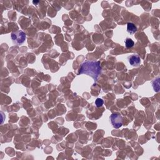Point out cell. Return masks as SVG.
Returning a JSON list of instances; mask_svg holds the SVG:
<instances>
[{
	"mask_svg": "<svg viewBox=\"0 0 160 160\" xmlns=\"http://www.w3.org/2000/svg\"><path fill=\"white\" fill-rule=\"evenodd\" d=\"M101 72V67L100 61H86L81 65L78 74L79 75L85 74V75L92 77L96 81Z\"/></svg>",
	"mask_w": 160,
	"mask_h": 160,
	"instance_id": "6da1fadb",
	"label": "cell"
},
{
	"mask_svg": "<svg viewBox=\"0 0 160 160\" xmlns=\"http://www.w3.org/2000/svg\"><path fill=\"white\" fill-rule=\"evenodd\" d=\"M103 103H104L103 100L102 99H101V98H97L96 100L95 101V104L98 108H100L101 106H102Z\"/></svg>",
	"mask_w": 160,
	"mask_h": 160,
	"instance_id": "ba28073f",
	"label": "cell"
},
{
	"mask_svg": "<svg viewBox=\"0 0 160 160\" xmlns=\"http://www.w3.org/2000/svg\"><path fill=\"white\" fill-rule=\"evenodd\" d=\"M11 38L14 43L20 45L23 44L26 40V34L23 31H17L11 34Z\"/></svg>",
	"mask_w": 160,
	"mask_h": 160,
	"instance_id": "7a4b0ae2",
	"label": "cell"
},
{
	"mask_svg": "<svg viewBox=\"0 0 160 160\" xmlns=\"http://www.w3.org/2000/svg\"><path fill=\"white\" fill-rule=\"evenodd\" d=\"M152 84H153V87L154 90L156 92H158L159 90V78H158L157 80H155L153 83H152Z\"/></svg>",
	"mask_w": 160,
	"mask_h": 160,
	"instance_id": "8992f818",
	"label": "cell"
},
{
	"mask_svg": "<svg viewBox=\"0 0 160 160\" xmlns=\"http://www.w3.org/2000/svg\"><path fill=\"white\" fill-rule=\"evenodd\" d=\"M137 31V28L135 24L132 23H128L127 24V32L130 34H134Z\"/></svg>",
	"mask_w": 160,
	"mask_h": 160,
	"instance_id": "5b68a950",
	"label": "cell"
},
{
	"mask_svg": "<svg viewBox=\"0 0 160 160\" xmlns=\"http://www.w3.org/2000/svg\"><path fill=\"white\" fill-rule=\"evenodd\" d=\"M128 61L133 66H138L141 63V58L136 54H134L128 57Z\"/></svg>",
	"mask_w": 160,
	"mask_h": 160,
	"instance_id": "277c9868",
	"label": "cell"
},
{
	"mask_svg": "<svg viewBox=\"0 0 160 160\" xmlns=\"http://www.w3.org/2000/svg\"><path fill=\"white\" fill-rule=\"evenodd\" d=\"M124 42H125V46L126 48H131L135 45L134 41L131 38H126Z\"/></svg>",
	"mask_w": 160,
	"mask_h": 160,
	"instance_id": "52a82bcc",
	"label": "cell"
},
{
	"mask_svg": "<svg viewBox=\"0 0 160 160\" xmlns=\"http://www.w3.org/2000/svg\"><path fill=\"white\" fill-rule=\"evenodd\" d=\"M110 120L113 126L116 129L119 128L123 125V118L118 114H112L110 116Z\"/></svg>",
	"mask_w": 160,
	"mask_h": 160,
	"instance_id": "3957f363",
	"label": "cell"
}]
</instances>
